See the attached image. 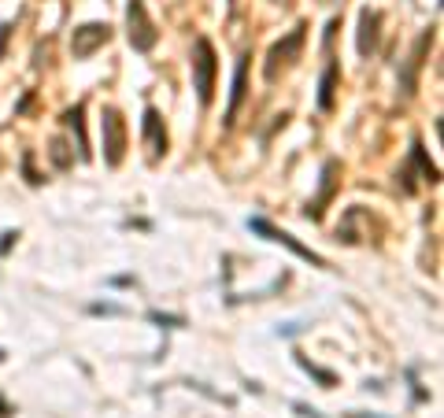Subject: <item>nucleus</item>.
I'll return each mask as SVG.
<instances>
[{"label":"nucleus","mask_w":444,"mask_h":418,"mask_svg":"<svg viewBox=\"0 0 444 418\" xmlns=\"http://www.w3.org/2000/svg\"><path fill=\"white\" fill-rule=\"evenodd\" d=\"M337 30H341V19L333 15L330 22H326V34H322V48H330V45H333V34H337Z\"/></svg>","instance_id":"obj_19"},{"label":"nucleus","mask_w":444,"mask_h":418,"mask_svg":"<svg viewBox=\"0 0 444 418\" xmlns=\"http://www.w3.org/2000/svg\"><path fill=\"white\" fill-rule=\"evenodd\" d=\"M274 4H289V0H274Z\"/></svg>","instance_id":"obj_24"},{"label":"nucleus","mask_w":444,"mask_h":418,"mask_svg":"<svg viewBox=\"0 0 444 418\" xmlns=\"http://www.w3.org/2000/svg\"><path fill=\"white\" fill-rule=\"evenodd\" d=\"M304 37H307V22H296L289 34L282 37V41H274L270 52H267V67H263V78L274 85L282 78V71H289L293 63L300 60V52H304Z\"/></svg>","instance_id":"obj_2"},{"label":"nucleus","mask_w":444,"mask_h":418,"mask_svg":"<svg viewBox=\"0 0 444 418\" xmlns=\"http://www.w3.org/2000/svg\"><path fill=\"white\" fill-rule=\"evenodd\" d=\"M348 418H377V414H348Z\"/></svg>","instance_id":"obj_22"},{"label":"nucleus","mask_w":444,"mask_h":418,"mask_svg":"<svg viewBox=\"0 0 444 418\" xmlns=\"http://www.w3.org/2000/svg\"><path fill=\"white\" fill-rule=\"evenodd\" d=\"M48 160L56 163L60 171H67V167L74 163V155H71V145H67V141H63V137H52V141H48Z\"/></svg>","instance_id":"obj_15"},{"label":"nucleus","mask_w":444,"mask_h":418,"mask_svg":"<svg viewBox=\"0 0 444 418\" xmlns=\"http://www.w3.org/2000/svg\"><path fill=\"white\" fill-rule=\"evenodd\" d=\"M22 174H26V181H30V186H41V174L34 171V152L22 155Z\"/></svg>","instance_id":"obj_17"},{"label":"nucleus","mask_w":444,"mask_h":418,"mask_svg":"<svg viewBox=\"0 0 444 418\" xmlns=\"http://www.w3.org/2000/svg\"><path fill=\"white\" fill-rule=\"evenodd\" d=\"M337 78H341V63L330 60L322 71V82H319V108L322 111H333V89H337Z\"/></svg>","instance_id":"obj_13"},{"label":"nucleus","mask_w":444,"mask_h":418,"mask_svg":"<svg viewBox=\"0 0 444 418\" xmlns=\"http://www.w3.org/2000/svg\"><path fill=\"white\" fill-rule=\"evenodd\" d=\"M248 226H252L256 233H263V237H267V241H274V244H285V248H289L293 256L307 259L311 267H322V256H315V252H311V248H304V244H300V241L293 237V233H285V230H278V226H270L267 218H252V222H248Z\"/></svg>","instance_id":"obj_6"},{"label":"nucleus","mask_w":444,"mask_h":418,"mask_svg":"<svg viewBox=\"0 0 444 418\" xmlns=\"http://www.w3.org/2000/svg\"><path fill=\"white\" fill-rule=\"evenodd\" d=\"M189 67H193V89H197V100L207 108V104H211V97H215V74H218L215 45L207 41V37H197V41H193Z\"/></svg>","instance_id":"obj_1"},{"label":"nucleus","mask_w":444,"mask_h":418,"mask_svg":"<svg viewBox=\"0 0 444 418\" xmlns=\"http://www.w3.org/2000/svg\"><path fill=\"white\" fill-rule=\"evenodd\" d=\"M126 26H130V45L134 52H152V45L160 41V30H155V22L148 15L145 0H126Z\"/></svg>","instance_id":"obj_3"},{"label":"nucleus","mask_w":444,"mask_h":418,"mask_svg":"<svg viewBox=\"0 0 444 418\" xmlns=\"http://www.w3.org/2000/svg\"><path fill=\"white\" fill-rule=\"evenodd\" d=\"M293 411H296V414H304V418H322L315 407H307V403H293Z\"/></svg>","instance_id":"obj_21"},{"label":"nucleus","mask_w":444,"mask_h":418,"mask_svg":"<svg viewBox=\"0 0 444 418\" xmlns=\"http://www.w3.org/2000/svg\"><path fill=\"white\" fill-rule=\"evenodd\" d=\"M248 52L237 60V67H233V89H230V108H226V126H233V119H237V108H241V100L248 93Z\"/></svg>","instance_id":"obj_9"},{"label":"nucleus","mask_w":444,"mask_h":418,"mask_svg":"<svg viewBox=\"0 0 444 418\" xmlns=\"http://www.w3.org/2000/svg\"><path fill=\"white\" fill-rule=\"evenodd\" d=\"M145 145L152 152V160H160L167 152V130H163V119L155 108H145Z\"/></svg>","instance_id":"obj_10"},{"label":"nucleus","mask_w":444,"mask_h":418,"mask_svg":"<svg viewBox=\"0 0 444 418\" xmlns=\"http://www.w3.org/2000/svg\"><path fill=\"white\" fill-rule=\"evenodd\" d=\"M377 41H382V15L374 8H363L359 11V37H356V48L363 60H370L377 52Z\"/></svg>","instance_id":"obj_8"},{"label":"nucleus","mask_w":444,"mask_h":418,"mask_svg":"<svg viewBox=\"0 0 444 418\" xmlns=\"http://www.w3.org/2000/svg\"><path fill=\"white\" fill-rule=\"evenodd\" d=\"M15 237H19L15 230H8L4 237H0V256H8V252H11V244H15Z\"/></svg>","instance_id":"obj_20"},{"label":"nucleus","mask_w":444,"mask_h":418,"mask_svg":"<svg viewBox=\"0 0 444 418\" xmlns=\"http://www.w3.org/2000/svg\"><path fill=\"white\" fill-rule=\"evenodd\" d=\"M148 319L160 322V326H167V330H178V326H186V319H178V315H160V311H152Z\"/></svg>","instance_id":"obj_18"},{"label":"nucleus","mask_w":444,"mask_h":418,"mask_svg":"<svg viewBox=\"0 0 444 418\" xmlns=\"http://www.w3.org/2000/svg\"><path fill=\"white\" fill-rule=\"evenodd\" d=\"M319 4H337V0H319Z\"/></svg>","instance_id":"obj_23"},{"label":"nucleus","mask_w":444,"mask_h":418,"mask_svg":"<svg viewBox=\"0 0 444 418\" xmlns=\"http://www.w3.org/2000/svg\"><path fill=\"white\" fill-rule=\"evenodd\" d=\"M63 123H67L74 130V137H78V155L89 160L93 152H89V137H85V104H74V108L63 111Z\"/></svg>","instance_id":"obj_12"},{"label":"nucleus","mask_w":444,"mask_h":418,"mask_svg":"<svg viewBox=\"0 0 444 418\" xmlns=\"http://www.w3.org/2000/svg\"><path fill=\"white\" fill-rule=\"evenodd\" d=\"M226 4H230V8H233V4H237V0H226Z\"/></svg>","instance_id":"obj_25"},{"label":"nucleus","mask_w":444,"mask_h":418,"mask_svg":"<svg viewBox=\"0 0 444 418\" xmlns=\"http://www.w3.org/2000/svg\"><path fill=\"white\" fill-rule=\"evenodd\" d=\"M337 171H341V163H337V160H330V163L322 167V193H319V200H311V204H307V211H304L311 222H319V218H322L326 200L333 197V174H337Z\"/></svg>","instance_id":"obj_11"},{"label":"nucleus","mask_w":444,"mask_h":418,"mask_svg":"<svg viewBox=\"0 0 444 418\" xmlns=\"http://www.w3.org/2000/svg\"><path fill=\"white\" fill-rule=\"evenodd\" d=\"M108 37H111V26L108 22H85V26H78V30L71 34V56L74 60H89L97 48L108 45Z\"/></svg>","instance_id":"obj_5"},{"label":"nucleus","mask_w":444,"mask_h":418,"mask_svg":"<svg viewBox=\"0 0 444 418\" xmlns=\"http://www.w3.org/2000/svg\"><path fill=\"white\" fill-rule=\"evenodd\" d=\"M429 45H433V30H426V34L419 37V41H415L411 56H408V67H403V74H400V89H403V97H411V93H415V85H419V71H422V63H426Z\"/></svg>","instance_id":"obj_7"},{"label":"nucleus","mask_w":444,"mask_h":418,"mask_svg":"<svg viewBox=\"0 0 444 418\" xmlns=\"http://www.w3.org/2000/svg\"><path fill=\"white\" fill-rule=\"evenodd\" d=\"M296 363H300V367H304L311 377H315V382H319L322 389H333V385H337V374H333V370H322V367H315V363H311L307 356H300V351H296Z\"/></svg>","instance_id":"obj_16"},{"label":"nucleus","mask_w":444,"mask_h":418,"mask_svg":"<svg viewBox=\"0 0 444 418\" xmlns=\"http://www.w3.org/2000/svg\"><path fill=\"white\" fill-rule=\"evenodd\" d=\"M411 163H415V167H419V171H422V178L429 181V186H433V181H440V171H437V167L426 160V148H422V141H415V145H411Z\"/></svg>","instance_id":"obj_14"},{"label":"nucleus","mask_w":444,"mask_h":418,"mask_svg":"<svg viewBox=\"0 0 444 418\" xmlns=\"http://www.w3.org/2000/svg\"><path fill=\"white\" fill-rule=\"evenodd\" d=\"M100 134H104V160H108V167H119L126 155V123L115 108H104Z\"/></svg>","instance_id":"obj_4"}]
</instances>
